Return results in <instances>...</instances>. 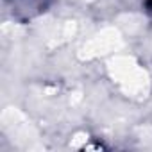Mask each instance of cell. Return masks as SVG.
Wrapping results in <instances>:
<instances>
[{"label":"cell","mask_w":152,"mask_h":152,"mask_svg":"<svg viewBox=\"0 0 152 152\" xmlns=\"http://www.w3.org/2000/svg\"><path fill=\"white\" fill-rule=\"evenodd\" d=\"M148 4H150V6H152V0H150V2H148Z\"/></svg>","instance_id":"obj_1"}]
</instances>
